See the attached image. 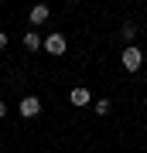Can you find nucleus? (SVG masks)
<instances>
[{"mask_svg":"<svg viewBox=\"0 0 147 153\" xmlns=\"http://www.w3.org/2000/svg\"><path fill=\"white\" fill-rule=\"evenodd\" d=\"M96 116H109V99H99L96 102Z\"/></svg>","mask_w":147,"mask_h":153,"instance_id":"7","label":"nucleus"},{"mask_svg":"<svg viewBox=\"0 0 147 153\" xmlns=\"http://www.w3.org/2000/svg\"><path fill=\"white\" fill-rule=\"evenodd\" d=\"M17 109H21V116H24V119H34V116L41 112V99H38V95H24Z\"/></svg>","mask_w":147,"mask_h":153,"instance_id":"1","label":"nucleus"},{"mask_svg":"<svg viewBox=\"0 0 147 153\" xmlns=\"http://www.w3.org/2000/svg\"><path fill=\"white\" fill-rule=\"evenodd\" d=\"M140 65H144V51H140V48H133V44H130V48L123 51V68H127V71H137Z\"/></svg>","mask_w":147,"mask_h":153,"instance_id":"2","label":"nucleus"},{"mask_svg":"<svg viewBox=\"0 0 147 153\" xmlns=\"http://www.w3.org/2000/svg\"><path fill=\"white\" fill-rule=\"evenodd\" d=\"M4 116H7V105H4V99H0V119H4Z\"/></svg>","mask_w":147,"mask_h":153,"instance_id":"9","label":"nucleus"},{"mask_svg":"<svg viewBox=\"0 0 147 153\" xmlns=\"http://www.w3.org/2000/svg\"><path fill=\"white\" fill-rule=\"evenodd\" d=\"M123 38H127V41L137 38V24H123Z\"/></svg>","mask_w":147,"mask_h":153,"instance_id":"8","label":"nucleus"},{"mask_svg":"<svg viewBox=\"0 0 147 153\" xmlns=\"http://www.w3.org/2000/svg\"><path fill=\"white\" fill-rule=\"evenodd\" d=\"M0 48H7V34L4 31H0Z\"/></svg>","mask_w":147,"mask_h":153,"instance_id":"10","label":"nucleus"},{"mask_svg":"<svg viewBox=\"0 0 147 153\" xmlns=\"http://www.w3.org/2000/svg\"><path fill=\"white\" fill-rule=\"evenodd\" d=\"M48 21V7L38 4V7H31V24H44Z\"/></svg>","mask_w":147,"mask_h":153,"instance_id":"6","label":"nucleus"},{"mask_svg":"<svg viewBox=\"0 0 147 153\" xmlns=\"http://www.w3.org/2000/svg\"><path fill=\"white\" fill-rule=\"evenodd\" d=\"M24 48H27V51H38V48H44V41H41L34 31H27V34H24Z\"/></svg>","mask_w":147,"mask_h":153,"instance_id":"5","label":"nucleus"},{"mask_svg":"<svg viewBox=\"0 0 147 153\" xmlns=\"http://www.w3.org/2000/svg\"><path fill=\"white\" fill-rule=\"evenodd\" d=\"M44 51L48 55H65V38L62 34H48L44 38Z\"/></svg>","mask_w":147,"mask_h":153,"instance_id":"3","label":"nucleus"},{"mask_svg":"<svg viewBox=\"0 0 147 153\" xmlns=\"http://www.w3.org/2000/svg\"><path fill=\"white\" fill-rule=\"evenodd\" d=\"M69 99H72V105H89V99H93V95H89L86 85H75V88L69 92Z\"/></svg>","mask_w":147,"mask_h":153,"instance_id":"4","label":"nucleus"}]
</instances>
